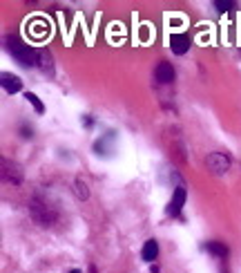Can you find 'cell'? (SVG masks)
Returning <instances> with one entry per match:
<instances>
[{
	"instance_id": "obj_6",
	"label": "cell",
	"mask_w": 241,
	"mask_h": 273,
	"mask_svg": "<svg viewBox=\"0 0 241 273\" xmlns=\"http://www.w3.org/2000/svg\"><path fill=\"white\" fill-rule=\"evenodd\" d=\"M170 47L176 56H183L188 50H190V36L186 32H179V34H172L170 36Z\"/></svg>"
},
{
	"instance_id": "obj_2",
	"label": "cell",
	"mask_w": 241,
	"mask_h": 273,
	"mask_svg": "<svg viewBox=\"0 0 241 273\" xmlns=\"http://www.w3.org/2000/svg\"><path fill=\"white\" fill-rule=\"evenodd\" d=\"M29 213H32L34 222L40 224V226H52V224H56V219H58L56 208L52 206V204H47V201L38 195L32 197V201H29Z\"/></svg>"
},
{
	"instance_id": "obj_14",
	"label": "cell",
	"mask_w": 241,
	"mask_h": 273,
	"mask_svg": "<svg viewBox=\"0 0 241 273\" xmlns=\"http://www.w3.org/2000/svg\"><path fill=\"white\" fill-rule=\"evenodd\" d=\"M214 7L224 14V11H232V9H235L237 2H232V0H217V2H214Z\"/></svg>"
},
{
	"instance_id": "obj_12",
	"label": "cell",
	"mask_w": 241,
	"mask_h": 273,
	"mask_svg": "<svg viewBox=\"0 0 241 273\" xmlns=\"http://www.w3.org/2000/svg\"><path fill=\"white\" fill-rule=\"evenodd\" d=\"M74 190H76L78 200H87L89 197V188H87V184H85L83 179H76V182H74Z\"/></svg>"
},
{
	"instance_id": "obj_16",
	"label": "cell",
	"mask_w": 241,
	"mask_h": 273,
	"mask_svg": "<svg viewBox=\"0 0 241 273\" xmlns=\"http://www.w3.org/2000/svg\"><path fill=\"white\" fill-rule=\"evenodd\" d=\"M69 273H83V271H78V269H74V271H69Z\"/></svg>"
},
{
	"instance_id": "obj_9",
	"label": "cell",
	"mask_w": 241,
	"mask_h": 273,
	"mask_svg": "<svg viewBox=\"0 0 241 273\" xmlns=\"http://www.w3.org/2000/svg\"><path fill=\"white\" fill-rule=\"evenodd\" d=\"M141 255H143V260H145V262H154V260H156V255H159V242H156V240H148L145 244H143Z\"/></svg>"
},
{
	"instance_id": "obj_1",
	"label": "cell",
	"mask_w": 241,
	"mask_h": 273,
	"mask_svg": "<svg viewBox=\"0 0 241 273\" xmlns=\"http://www.w3.org/2000/svg\"><path fill=\"white\" fill-rule=\"evenodd\" d=\"M5 50L9 52V54L20 63V65H25V67L38 65V52L34 50V47H29V45H25L18 36H7L5 38Z\"/></svg>"
},
{
	"instance_id": "obj_4",
	"label": "cell",
	"mask_w": 241,
	"mask_h": 273,
	"mask_svg": "<svg viewBox=\"0 0 241 273\" xmlns=\"http://www.w3.org/2000/svg\"><path fill=\"white\" fill-rule=\"evenodd\" d=\"M186 197H188L186 188H183V186H176L174 193H172L170 204H168V208H165V211H168V215H172V218L181 215V208H183V204H186Z\"/></svg>"
},
{
	"instance_id": "obj_8",
	"label": "cell",
	"mask_w": 241,
	"mask_h": 273,
	"mask_svg": "<svg viewBox=\"0 0 241 273\" xmlns=\"http://www.w3.org/2000/svg\"><path fill=\"white\" fill-rule=\"evenodd\" d=\"M2 88H5L7 94H16L22 90V81L16 76V74H9V72H2Z\"/></svg>"
},
{
	"instance_id": "obj_15",
	"label": "cell",
	"mask_w": 241,
	"mask_h": 273,
	"mask_svg": "<svg viewBox=\"0 0 241 273\" xmlns=\"http://www.w3.org/2000/svg\"><path fill=\"white\" fill-rule=\"evenodd\" d=\"M83 123H85V128H92V126H94L92 117H85V119H83Z\"/></svg>"
},
{
	"instance_id": "obj_3",
	"label": "cell",
	"mask_w": 241,
	"mask_h": 273,
	"mask_svg": "<svg viewBox=\"0 0 241 273\" xmlns=\"http://www.w3.org/2000/svg\"><path fill=\"white\" fill-rule=\"evenodd\" d=\"M206 166H208L214 175H224V173H228V168H230V157L225 155V152H210L208 159H206Z\"/></svg>"
},
{
	"instance_id": "obj_10",
	"label": "cell",
	"mask_w": 241,
	"mask_h": 273,
	"mask_svg": "<svg viewBox=\"0 0 241 273\" xmlns=\"http://www.w3.org/2000/svg\"><path fill=\"white\" fill-rule=\"evenodd\" d=\"M208 253H212V255L217 257H228V246L221 244V242H208Z\"/></svg>"
},
{
	"instance_id": "obj_5",
	"label": "cell",
	"mask_w": 241,
	"mask_h": 273,
	"mask_svg": "<svg viewBox=\"0 0 241 273\" xmlns=\"http://www.w3.org/2000/svg\"><path fill=\"white\" fill-rule=\"evenodd\" d=\"M2 177H5V182L18 186L22 182L20 166H18V164H14V162H9V159H2Z\"/></svg>"
},
{
	"instance_id": "obj_7",
	"label": "cell",
	"mask_w": 241,
	"mask_h": 273,
	"mask_svg": "<svg viewBox=\"0 0 241 273\" xmlns=\"http://www.w3.org/2000/svg\"><path fill=\"white\" fill-rule=\"evenodd\" d=\"M154 76H156V81L163 85L172 83V81H174V67H172V63L161 61L159 65H156V70H154Z\"/></svg>"
},
{
	"instance_id": "obj_13",
	"label": "cell",
	"mask_w": 241,
	"mask_h": 273,
	"mask_svg": "<svg viewBox=\"0 0 241 273\" xmlns=\"http://www.w3.org/2000/svg\"><path fill=\"white\" fill-rule=\"evenodd\" d=\"M25 99H27L29 103H32V106H34V110L38 112V114H43V112H45V106H43V101H40L38 96L34 94V92H25Z\"/></svg>"
},
{
	"instance_id": "obj_11",
	"label": "cell",
	"mask_w": 241,
	"mask_h": 273,
	"mask_svg": "<svg viewBox=\"0 0 241 273\" xmlns=\"http://www.w3.org/2000/svg\"><path fill=\"white\" fill-rule=\"evenodd\" d=\"M38 65L43 67V72H52V70H54V65H52V54L47 50L38 52Z\"/></svg>"
}]
</instances>
